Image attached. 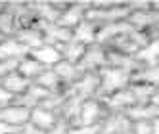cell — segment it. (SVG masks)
I'll use <instances>...</instances> for the list:
<instances>
[{
    "instance_id": "1",
    "label": "cell",
    "mask_w": 159,
    "mask_h": 134,
    "mask_svg": "<svg viewBox=\"0 0 159 134\" xmlns=\"http://www.w3.org/2000/svg\"><path fill=\"white\" fill-rule=\"evenodd\" d=\"M130 16L129 0H90V8L86 12V19L92 23L106 25L115 23V21H125Z\"/></svg>"
},
{
    "instance_id": "2",
    "label": "cell",
    "mask_w": 159,
    "mask_h": 134,
    "mask_svg": "<svg viewBox=\"0 0 159 134\" xmlns=\"http://www.w3.org/2000/svg\"><path fill=\"white\" fill-rule=\"evenodd\" d=\"M100 88H98V98H106L111 96L123 88H127L130 84V75L129 71L123 69H115V67H104L100 73Z\"/></svg>"
},
{
    "instance_id": "3",
    "label": "cell",
    "mask_w": 159,
    "mask_h": 134,
    "mask_svg": "<svg viewBox=\"0 0 159 134\" xmlns=\"http://www.w3.org/2000/svg\"><path fill=\"white\" fill-rule=\"evenodd\" d=\"M150 35L146 31H138V29H132L130 33H125V35L113 38L111 42H107L104 48L107 50H115V52H121V54H127V56H134L138 54L148 42H150Z\"/></svg>"
},
{
    "instance_id": "4",
    "label": "cell",
    "mask_w": 159,
    "mask_h": 134,
    "mask_svg": "<svg viewBox=\"0 0 159 134\" xmlns=\"http://www.w3.org/2000/svg\"><path fill=\"white\" fill-rule=\"evenodd\" d=\"M98 88H100V75L98 73H83V77L71 86L63 88V94L69 98L79 100H88V98H98Z\"/></svg>"
},
{
    "instance_id": "5",
    "label": "cell",
    "mask_w": 159,
    "mask_h": 134,
    "mask_svg": "<svg viewBox=\"0 0 159 134\" xmlns=\"http://www.w3.org/2000/svg\"><path fill=\"white\" fill-rule=\"evenodd\" d=\"M107 115H109V111L106 109L104 102L100 98H88L81 105V115H79L77 125H102Z\"/></svg>"
},
{
    "instance_id": "6",
    "label": "cell",
    "mask_w": 159,
    "mask_h": 134,
    "mask_svg": "<svg viewBox=\"0 0 159 134\" xmlns=\"http://www.w3.org/2000/svg\"><path fill=\"white\" fill-rule=\"evenodd\" d=\"M35 27L42 33L44 37V42L46 44H52V46H63L65 42H69L73 38V31L61 27L58 21H35Z\"/></svg>"
},
{
    "instance_id": "7",
    "label": "cell",
    "mask_w": 159,
    "mask_h": 134,
    "mask_svg": "<svg viewBox=\"0 0 159 134\" xmlns=\"http://www.w3.org/2000/svg\"><path fill=\"white\" fill-rule=\"evenodd\" d=\"M79 69L83 73H100L104 67H107V56H106V48L102 44H92L88 46L83 60L77 63Z\"/></svg>"
},
{
    "instance_id": "8",
    "label": "cell",
    "mask_w": 159,
    "mask_h": 134,
    "mask_svg": "<svg viewBox=\"0 0 159 134\" xmlns=\"http://www.w3.org/2000/svg\"><path fill=\"white\" fill-rule=\"evenodd\" d=\"M88 8H90V0H79V2H69V6H67L60 19H58V23L65 29H69L73 31L81 21L86 19V12H88Z\"/></svg>"
},
{
    "instance_id": "9",
    "label": "cell",
    "mask_w": 159,
    "mask_h": 134,
    "mask_svg": "<svg viewBox=\"0 0 159 134\" xmlns=\"http://www.w3.org/2000/svg\"><path fill=\"white\" fill-rule=\"evenodd\" d=\"M102 102H104L106 109L109 111V113H125L129 107H132L136 104V100L130 92V88H123V90L111 94V96H106V98H100Z\"/></svg>"
},
{
    "instance_id": "10",
    "label": "cell",
    "mask_w": 159,
    "mask_h": 134,
    "mask_svg": "<svg viewBox=\"0 0 159 134\" xmlns=\"http://www.w3.org/2000/svg\"><path fill=\"white\" fill-rule=\"evenodd\" d=\"M29 119H31V109L17 104V102H12V104H8L0 109V121L8 123V125H14V127L21 128L23 125L29 123Z\"/></svg>"
},
{
    "instance_id": "11",
    "label": "cell",
    "mask_w": 159,
    "mask_h": 134,
    "mask_svg": "<svg viewBox=\"0 0 159 134\" xmlns=\"http://www.w3.org/2000/svg\"><path fill=\"white\" fill-rule=\"evenodd\" d=\"M6 10L14 16L16 23H17V29L31 27V25H35V21H37V16H35V12L31 10V4H29V2L12 0V2H8V8H6Z\"/></svg>"
},
{
    "instance_id": "12",
    "label": "cell",
    "mask_w": 159,
    "mask_h": 134,
    "mask_svg": "<svg viewBox=\"0 0 159 134\" xmlns=\"http://www.w3.org/2000/svg\"><path fill=\"white\" fill-rule=\"evenodd\" d=\"M134 27L129 23V19L125 21H115V23H106V25H100L98 27V38H96V44H102L106 46L107 42H111L113 38H117L125 33H130Z\"/></svg>"
},
{
    "instance_id": "13",
    "label": "cell",
    "mask_w": 159,
    "mask_h": 134,
    "mask_svg": "<svg viewBox=\"0 0 159 134\" xmlns=\"http://www.w3.org/2000/svg\"><path fill=\"white\" fill-rule=\"evenodd\" d=\"M29 56H31V58H35L39 63H42L46 69H50V67H56V65H58V63L63 60L60 48H58V46H52V44H46V42H44L42 46H39V48H35V50H31Z\"/></svg>"
},
{
    "instance_id": "14",
    "label": "cell",
    "mask_w": 159,
    "mask_h": 134,
    "mask_svg": "<svg viewBox=\"0 0 159 134\" xmlns=\"http://www.w3.org/2000/svg\"><path fill=\"white\" fill-rule=\"evenodd\" d=\"M29 48L21 44L16 37H8L0 42V60H21L29 56Z\"/></svg>"
},
{
    "instance_id": "15",
    "label": "cell",
    "mask_w": 159,
    "mask_h": 134,
    "mask_svg": "<svg viewBox=\"0 0 159 134\" xmlns=\"http://www.w3.org/2000/svg\"><path fill=\"white\" fill-rule=\"evenodd\" d=\"M58 113H54L52 109H46V107H42V105H37V107H33L31 109V119L29 123L31 125H35L39 128H42L44 132H48L56 123H58Z\"/></svg>"
},
{
    "instance_id": "16",
    "label": "cell",
    "mask_w": 159,
    "mask_h": 134,
    "mask_svg": "<svg viewBox=\"0 0 159 134\" xmlns=\"http://www.w3.org/2000/svg\"><path fill=\"white\" fill-rule=\"evenodd\" d=\"M125 115L129 117L130 123H134V121H153L155 117H159V105L153 102L134 104L132 107H129L125 111Z\"/></svg>"
},
{
    "instance_id": "17",
    "label": "cell",
    "mask_w": 159,
    "mask_h": 134,
    "mask_svg": "<svg viewBox=\"0 0 159 134\" xmlns=\"http://www.w3.org/2000/svg\"><path fill=\"white\" fill-rule=\"evenodd\" d=\"M106 56H107V65L115 67V69L134 73L136 69L142 67L138 61H136L134 56H127V54H121V52H115V50H107V48H106Z\"/></svg>"
},
{
    "instance_id": "18",
    "label": "cell",
    "mask_w": 159,
    "mask_h": 134,
    "mask_svg": "<svg viewBox=\"0 0 159 134\" xmlns=\"http://www.w3.org/2000/svg\"><path fill=\"white\" fill-rule=\"evenodd\" d=\"M96 38H98V25L92 23L90 19L81 21V23L73 29V40L84 44V46H92V44H96Z\"/></svg>"
},
{
    "instance_id": "19",
    "label": "cell",
    "mask_w": 159,
    "mask_h": 134,
    "mask_svg": "<svg viewBox=\"0 0 159 134\" xmlns=\"http://www.w3.org/2000/svg\"><path fill=\"white\" fill-rule=\"evenodd\" d=\"M0 84H2L14 98H17V96H21V94H25L27 88H29L33 83H31L29 79H25V77L21 75L19 71H14L12 75H8V77H4V79H0Z\"/></svg>"
},
{
    "instance_id": "20",
    "label": "cell",
    "mask_w": 159,
    "mask_h": 134,
    "mask_svg": "<svg viewBox=\"0 0 159 134\" xmlns=\"http://www.w3.org/2000/svg\"><path fill=\"white\" fill-rule=\"evenodd\" d=\"M35 84H39V86H42L44 90H48L50 94H61L63 92V83L60 81V77H58V73L54 71V67H50V69H44L35 81H33Z\"/></svg>"
},
{
    "instance_id": "21",
    "label": "cell",
    "mask_w": 159,
    "mask_h": 134,
    "mask_svg": "<svg viewBox=\"0 0 159 134\" xmlns=\"http://www.w3.org/2000/svg\"><path fill=\"white\" fill-rule=\"evenodd\" d=\"M130 83H140L148 86H159V63L157 65H142L130 75Z\"/></svg>"
},
{
    "instance_id": "22",
    "label": "cell",
    "mask_w": 159,
    "mask_h": 134,
    "mask_svg": "<svg viewBox=\"0 0 159 134\" xmlns=\"http://www.w3.org/2000/svg\"><path fill=\"white\" fill-rule=\"evenodd\" d=\"M54 71L58 73L60 81L63 83L65 88H67V86H71L73 83H77V81L83 77V71L79 69V65H77V63H69V61H63V60L54 67Z\"/></svg>"
},
{
    "instance_id": "23",
    "label": "cell",
    "mask_w": 159,
    "mask_h": 134,
    "mask_svg": "<svg viewBox=\"0 0 159 134\" xmlns=\"http://www.w3.org/2000/svg\"><path fill=\"white\" fill-rule=\"evenodd\" d=\"M16 38H17L21 44H25L29 50H35V48H39V46H42V44H44V37H42V33H40L35 25L19 29V31L16 33Z\"/></svg>"
},
{
    "instance_id": "24",
    "label": "cell",
    "mask_w": 159,
    "mask_h": 134,
    "mask_svg": "<svg viewBox=\"0 0 159 134\" xmlns=\"http://www.w3.org/2000/svg\"><path fill=\"white\" fill-rule=\"evenodd\" d=\"M60 48V52H61V58H63V61H69V63H79L83 60V56H84V52H86V48L88 46H84V44H81V42H77V40H69V42H65L63 46H58Z\"/></svg>"
},
{
    "instance_id": "25",
    "label": "cell",
    "mask_w": 159,
    "mask_h": 134,
    "mask_svg": "<svg viewBox=\"0 0 159 134\" xmlns=\"http://www.w3.org/2000/svg\"><path fill=\"white\" fill-rule=\"evenodd\" d=\"M136 61L140 65H157L159 63V38H152L136 54Z\"/></svg>"
},
{
    "instance_id": "26",
    "label": "cell",
    "mask_w": 159,
    "mask_h": 134,
    "mask_svg": "<svg viewBox=\"0 0 159 134\" xmlns=\"http://www.w3.org/2000/svg\"><path fill=\"white\" fill-rule=\"evenodd\" d=\"M46 69L42 63H39L35 58H31V56H25V58H21V61H19V67H17V71L25 77V79H29L31 83L37 79V77Z\"/></svg>"
},
{
    "instance_id": "27",
    "label": "cell",
    "mask_w": 159,
    "mask_h": 134,
    "mask_svg": "<svg viewBox=\"0 0 159 134\" xmlns=\"http://www.w3.org/2000/svg\"><path fill=\"white\" fill-rule=\"evenodd\" d=\"M129 88H130V92H132V96L136 100V104H148V102H152L153 94L157 90V88H153V86L140 84V83H130Z\"/></svg>"
},
{
    "instance_id": "28",
    "label": "cell",
    "mask_w": 159,
    "mask_h": 134,
    "mask_svg": "<svg viewBox=\"0 0 159 134\" xmlns=\"http://www.w3.org/2000/svg\"><path fill=\"white\" fill-rule=\"evenodd\" d=\"M17 23H16V19L14 16L8 12V10H4V12H0V35H2L4 38L8 37H16V33H17Z\"/></svg>"
},
{
    "instance_id": "29",
    "label": "cell",
    "mask_w": 159,
    "mask_h": 134,
    "mask_svg": "<svg viewBox=\"0 0 159 134\" xmlns=\"http://www.w3.org/2000/svg\"><path fill=\"white\" fill-rule=\"evenodd\" d=\"M21 60H0V79L12 75L14 71H17Z\"/></svg>"
},
{
    "instance_id": "30",
    "label": "cell",
    "mask_w": 159,
    "mask_h": 134,
    "mask_svg": "<svg viewBox=\"0 0 159 134\" xmlns=\"http://www.w3.org/2000/svg\"><path fill=\"white\" fill-rule=\"evenodd\" d=\"M102 128V125H77L69 128V134H100Z\"/></svg>"
},
{
    "instance_id": "31",
    "label": "cell",
    "mask_w": 159,
    "mask_h": 134,
    "mask_svg": "<svg viewBox=\"0 0 159 134\" xmlns=\"http://www.w3.org/2000/svg\"><path fill=\"white\" fill-rule=\"evenodd\" d=\"M130 134H152V121H134L130 125Z\"/></svg>"
},
{
    "instance_id": "32",
    "label": "cell",
    "mask_w": 159,
    "mask_h": 134,
    "mask_svg": "<svg viewBox=\"0 0 159 134\" xmlns=\"http://www.w3.org/2000/svg\"><path fill=\"white\" fill-rule=\"evenodd\" d=\"M69 128H71V125L69 123H67L65 119H58V123H56V125L46 132V134H69Z\"/></svg>"
},
{
    "instance_id": "33",
    "label": "cell",
    "mask_w": 159,
    "mask_h": 134,
    "mask_svg": "<svg viewBox=\"0 0 159 134\" xmlns=\"http://www.w3.org/2000/svg\"><path fill=\"white\" fill-rule=\"evenodd\" d=\"M14 100H16V98H14L12 94H10V92L6 90V88H4L2 84H0V109H2L4 105H8V104H12Z\"/></svg>"
},
{
    "instance_id": "34",
    "label": "cell",
    "mask_w": 159,
    "mask_h": 134,
    "mask_svg": "<svg viewBox=\"0 0 159 134\" xmlns=\"http://www.w3.org/2000/svg\"><path fill=\"white\" fill-rule=\"evenodd\" d=\"M19 134H46V132H44L42 128H39V127H35V125H31V123H27V125L21 127Z\"/></svg>"
},
{
    "instance_id": "35",
    "label": "cell",
    "mask_w": 159,
    "mask_h": 134,
    "mask_svg": "<svg viewBox=\"0 0 159 134\" xmlns=\"http://www.w3.org/2000/svg\"><path fill=\"white\" fill-rule=\"evenodd\" d=\"M19 127H14V125H8V123L0 121V134H19Z\"/></svg>"
},
{
    "instance_id": "36",
    "label": "cell",
    "mask_w": 159,
    "mask_h": 134,
    "mask_svg": "<svg viewBox=\"0 0 159 134\" xmlns=\"http://www.w3.org/2000/svg\"><path fill=\"white\" fill-rule=\"evenodd\" d=\"M152 134H159V117L152 121Z\"/></svg>"
},
{
    "instance_id": "37",
    "label": "cell",
    "mask_w": 159,
    "mask_h": 134,
    "mask_svg": "<svg viewBox=\"0 0 159 134\" xmlns=\"http://www.w3.org/2000/svg\"><path fill=\"white\" fill-rule=\"evenodd\" d=\"M152 102L159 105V86H157V90H155V94H153V100H152Z\"/></svg>"
},
{
    "instance_id": "38",
    "label": "cell",
    "mask_w": 159,
    "mask_h": 134,
    "mask_svg": "<svg viewBox=\"0 0 159 134\" xmlns=\"http://www.w3.org/2000/svg\"><path fill=\"white\" fill-rule=\"evenodd\" d=\"M6 8H8V2H6V0H0V12H4Z\"/></svg>"
},
{
    "instance_id": "39",
    "label": "cell",
    "mask_w": 159,
    "mask_h": 134,
    "mask_svg": "<svg viewBox=\"0 0 159 134\" xmlns=\"http://www.w3.org/2000/svg\"><path fill=\"white\" fill-rule=\"evenodd\" d=\"M100 134H109V132H106V130H104V128H102V132H100Z\"/></svg>"
},
{
    "instance_id": "40",
    "label": "cell",
    "mask_w": 159,
    "mask_h": 134,
    "mask_svg": "<svg viewBox=\"0 0 159 134\" xmlns=\"http://www.w3.org/2000/svg\"><path fill=\"white\" fill-rule=\"evenodd\" d=\"M2 40H4V37H2V35H0V42H2Z\"/></svg>"
}]
</instances>
